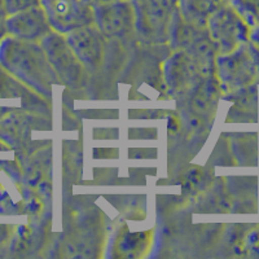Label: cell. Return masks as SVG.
<instances>
[{
  "mask_svg": "<svg viewBox=\"0 0 259 259\" xmlns=\"http://www.w3.org/2000/svg\"><path fill=\"white\" fill-rule=\"evenodd\" d=\"M57 21H71L90 12L91 0H40Z\"/></svg>",
  "mask_w": 259,
  "mask_h": 259,
  "instance_id": "cell-1",
  "label": "cell"
},
{
  "mask_svg": "<svg viewBox=\"0 0 259 259\" xmlns=\"http://www.w3.org/2000/svg\"><path fill=\"white\" fill-rule=\"evenodd\" d=\"M96 2H101V3H110V2H117V0H96Z\"/></svg>",
  "mask_w": 259,
  "mask_h": 259,
  "instance_id": "cell-2",
  "label": "cell"
}]
</instances>
